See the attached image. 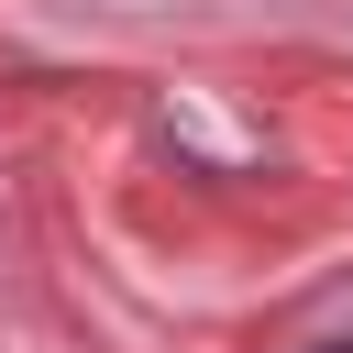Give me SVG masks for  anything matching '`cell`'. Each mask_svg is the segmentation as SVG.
<instances>
[{"instance_id":"1","label":"cell","mask_w":353,"mask_h":353,"mask_svg":"<svg viewBox=\"0 0 353 353\" xmlns=\"http://www.w3.org/2000/svg\"><path fill=\"white\" fill-rule=\"evenodd\" d=\"M320 353H353V342H320Z\"/></svg>"}]
</instances>
